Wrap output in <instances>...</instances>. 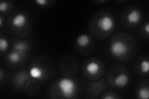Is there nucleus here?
<instances>
[{
    "label": "nucleus",
    "instance_id": "0eeeda50",
    "mask_svg": "<svg viewBox=\"0 0 149 99\" xmlns=\"http://www.w3.org/2000/svg\"><path fill=\"white\" fill-rule=\"evenodd\" d=\"M86 71L90 74L95 75L100 71V65L95 61H91L86 65Z\"/></svg>",
    "mask_w": 149,
    "mask_h": 99
},
{
    "label": "nucleus",
    "instance_id": "9d476101",
    "mask_svg": "<svg viewBox=\"0 0 149 99\" xmlns=\"http://www.w3.org/2000/svg\"><path fill=\"white\" fill-rule=\"evenodd\" d=\"M15 50L17 51L20 54L24 53L27 50V45L24 42H18L15 45Z\"/></svg>",
    "mask_w": 149,
    "mask_h": 99
},
{
    "label": "nucleus",
    "instance_id": "a211bd4d",
    "mask_svg": "<svg viewBox=\"0 0 149 99\" xmlns=\"http://www.w3.org/2000/svg\"><path fill=\"white\" fill-rule=\"evenodd\" d=\"M104 98H106V99H114V98H115V97H113V96H108L105 97Z\"/></svg>",
    "mask_w": 149,
    "mask_h": 99
},
{
    "label": "nucleus",
    "instance_id": "1a4fd4ad",
    "mask_svg": "<svg viewBox=\"0 0 149 99\" xmlns=\"http://www.w3.org/2000/svg\"><path fill=\"white\" fill-rule=\"evenodd\" d=\"M90 42V38L86 34H82L78 37L77 39V44L81 47H85L88 45Z\"/></svg>",
    "mask_w": 149,
    "mask_h": 99
},
{
    "label": "nucleus",
    "instance_id": "f03ea898",
    "mask_svg": "<svg viewBox=\"0 0 149 99\" xmlns=\"http://www.w3.org/2000/svg\"><path fill=\"white\" fill-rule=\"evenodd\" d=\"M127 45L122 41H116L111 45V52L114 56H121L127 52Z\"/></svg>",
    "mask_w": 149,
    "mask_h": 99
},
{
    "label": "nucleus",
    "instance_id": "f8f14e48",
    "mask_svg": "<svg viewBox=\"0 0 149 99\" xmlns=\"http://www.w3.org/2000/svg\"><path fill=\"white\" fill-rule=\"evenodd\" d=\"M139 97L142 99H148L149 97V91L147 87H143L139 91Z\"/></svg>",
    "mask_w": 149,
    "mask_h": 99
},
{
    "label": "nucleus",
    "instance_id": "2eb2a0df",
    "mask_svg": "<svg viewBox=\"0 0 149 99\" xmlns=\"http://www.w3.org/2000/svg\"><path fill=\"white\" fill-rule=\"evenodd\" d=\"M8 7V4L6 2L3 1L0 3V11L1 12H5Z\"/></svg>",
    "mask_w": 149,
    "mask_h": 99
},
{
    "label": "nucleus",
    "instance_id": "9b49d317",
    "mask_svg": "<svg viewBox=\"0 0 149 99\" xmlns=\"http://www.w3.org/2000/svg\"><path fill=\"white\" fill-rule=\"evenodd\" d=\"M9 60L13 63H16L18 61H19L21 59V54L16 51H13L9 55Z\"/></svg>",
    "mask_w": 149,
    "mask_h": 99
},
{
    "label": "nucleus",
    "instance_id": "20e7f679",
    "mask_svg": "<svg viewBox=\"0 0 149 99\" xmlns=\"http://www.w3.org/2000/svg\"><path fill=\"white\" fill-rule=\"evenodd\" d=\"M27 22V18L23 14H18L13 17L12 20L13 25L16 28H22L24 27Z\"/></svg>",
    "mask_w": 149,
    "mask_h": 99
},
{
    "label": "nucleus",
    "instance_id": "6ab92c4d",
    "mask_svg": "<svg viewBox=\"0 0 149 99\" xmlns=\"http://www.w3.org/2000/svg\"><path fill=\"white\" fill-rule=\"evenodd\" d=\"M3 26V20L1 18H0V26Z\"/></svg>",
    "mask_w": 149,
    "mask_h": 99
},
{
    "label": "nucleus",
    "instance_id": "423d86ee",
    "mask_svg": "<svg viewBox=\"0 0 149 99\" xmlns=\"http://www.w3.org/2000/svg\"><path fill=\"white\" fill-rule=\"evenodd\" d=\"M129 82V78L126 74H120L116 78L114 79V83L120 87H125L127 84Z\"/></svg>",
    "mask_w": 149,
    "mask_h": 99
},
{
    "label": "nucleus",
    "instance_id": "6e6552de",
    "mask_svg": "<svg viewBox=\"0 0 149 99\" xmlns=\"http://www.w3.org/2000/svg\"><path fill=\"white\" fill-rule=\"evenodd\" d=\"M30 76L34 79H40L43 75V71L40 68L37 66H34L29 70Z\"/></svg>",
    "mask_w": 149,
    "mask_h": 99
},
{
    "label": "nucleus",
    "instance_id": "ddd939ff",
    "mask_svg": "<svg viewBox=\"0 0 149 99\" xmlns=\"http://www.w3.org/2000/svg\"><path fill=\"white\" fill-rule=\"evenodd\" d=\"M140 68H141V71L143 73H147L149 69V63L147 60H143L142 61L141 66H140Z\"/></svg>",
    "mask_w": 149,
    "mask_h": 99
},
{
    "label": "nucleus",
    "instance_id": "f3484780",
    "mask_svg": "<svg viewBox=\"0 0 149 99\" xmlns=\"http://www.w3.org/2000/svg\"><path fill=\"white\" fill-rule=\"evenodd\" d=\"M144 30L146 31V32L148 34L149 33V23L147 22L146 24V25L144 27Z\"/></svg>",
    "mask_w": 149,
    "mask_h": 99
},
{
    "label": "nucleus",
    "instance_id": "39448f33",
    "mask_svg": "<svg viewBox=\"0 0 149 99\" xmlns=\"http://www.w3.org/2000/svg\"><path fill=\"white\" fill-rule=\"evenodd\" d=\"M141 19V14L137 9H133L127 16V21L130 24H137Z\"/></svg>",
    "mask_w": 149,
    "mask_h": 99
},
{
    "label": "nucleus",
    "instance_id": "7ed1b4c3",
    "mask_svg": "<svg viewBox=\"0 0 149 99\" xmlns=\"http://www.w3.org/2000/svg\"><path fill=\"white\" fill-rule=\"evenodd\" d=\"M97 26L104 32H108L114 27V21L108 16H104L99 19L97 21Z\"/></svg>",
    "mask_w": 149,
    "mask_h": 99
},
{
    "label": "nucleus",
    "instance_id": "4468645a",
    "mask_svg": "<svg viewBox=\"0 0 149 99\" xmlns=\"http://www.w3.org/2000/svg\"><path fill=\"white\" fill-rule=\"evenodd\" d=\"M8 48V41L3 38L0 39V50L1 51H6Z\"/></svg>",
    "mask_w": 149,
    "mask_h": 99
},
{
    "label": "nucleus",
    "instance_id": "dca6fc26",
    "mask_svg": "<svg viewBox=\"0 0 149 99\" xmlns=\"http://www.w3.org/2000/svg\"><path fill=\"white\" fill-rule=\"evenodd\" d=\"M36 2L40 6H45L47 3V0H37Z\"/></svg>",
    "mask_w": 149,
    "mask_h": 99
},
{
    "label": "nucleus",
    "instance_id": "f257e3e1",
    "mask_svg": "<svg viewBox=\"0 0 149 99\" xmlns=\"http://www.w3.org/2000/svg\"><path fill=\"white\" fill-rule=\"evenodd\" d=\"M58 86L60 92L65 98H71L75 93L76 84L70 79H62L59 81Z\"/></svg>",
    "mask_w": 149,
    "mask_h": 99
}]
</instances>
